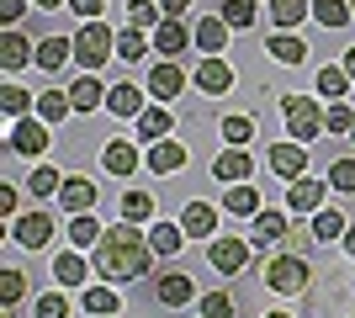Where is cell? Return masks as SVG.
Here are the masks:
<instances>
[{"instance_id":"cell-7","label":"cell","mask_w":355,"mask_h":318,"mask_svg":"<svg viewBox=\"0 0 355 318\" xmlns=\"http://www.w3.org/2000/svg\"><path fill=\"white\" fill-rule=\"evenodd\" d=\"M48 127H53V122H43V117H16V127H11V149H16V154H27V159H43L48 143H53V138H48Z\"/></svg>"},{"instance_id":"cell-22","label":"cell","mask_w":355,"mask_h":318,"mask_svg":"<svg viewBox=\"0 0 355 318\" xmlns=\"http://www.w3.org/2000/svg\"><path fill=\"white\" fill-rule=\"evenodd\" d=\"M180 244H186V228H180V223H154V228H148V249H154L159 260H175Z\"/></svg>"},{"instance_id":"cell-15","label":"cell","mask_w":355,"mask_h":318,"mask_svg":"<svg viewBox=\"0 0 355 318\" xmlns=\"http://www.w3.org/2000/svg\"><path fill=\"white\" fill-rule=\"evenodd\" d=\"M96 197H101V191H96V181H85V175H64V191H59V202H64V212H90L96 207Z\"/></svg>"},{"instance_id":"cell-31","label":"cell","mask_w":355,"mask_h":318,"mask_svg":"<svg viewBox=\"0 0 355 318\" xmlns=\"http://www.w3.org/2000/svg\"><path fill=\"white\" fill-rule=\"evenodd\" d=\"M74 59V37H43L37 43V69H59V64H69Z\"/></svg>"},{"instance_id":"cell-20","label":"cell","mask_w":355,"mask_h":318,"mask_svg":"<svg viewBox=\"0 0 355 318\" xmlns=\"http://www.w3.org/2000/svg\"><path fill=\"white\" fill-rule=\"evenodd\" d=\"M69 101H74V112H96V106H106V85H101V75H80L69 85Z\"/></svg>"},{"instance_id":"cell-4","label":"cell","mask_w":355,"mask_h":318,"mask_svg":"<svg viewBox=\"0 0 355 318\" xmlns=\"http://www.w3.org/2000/svg\"><path fill=\"white\" fill-rule=\"evenodd\" d=\"M308 281H313V265L302 255H276L266 265V287L270 292H282V297H297V292H308Z\"/></svg>"},{"instance_id":"cell-43","label":"cell","mask_w":355,"mask_h":318,"mask_svg":"<svg viewBox=\"0 0 355 318\" xmlns=\"http://www.w3.org/2000/svg\"><path fill=\"white\" fill-rule=\"evenodd\" d=\"M144 53H148V43L138 37V27H122V32H117V59H122V64H138Z\"/></svg>"},{"instance_id":"cell-50","label":"cell","mask_w":355,"mask_h":318,"mask_svg":"<svg viewBox=\"0 0 355 318\" xmlns=\"http://www.w3.org/2000/svg\"><path fill=\"white\" fill-rule=\"evenodd\" d=\"M21 16H27V6H21V0H0V21H6V27H16Z\"/></svg>"},{"instance_id":"cell-42","label":"cell","mask_w":355,"mask_h":318,"mask_svg":"<svg viewBox=\"0 0 355 318\" xmlns=\"http://www.w3.org/2000/svg\"><path fill=\"white\" fill-rule=\"evenodd\" d=\"M324 127H329V133H355V106L350 101H329V112H324Z\"/></svg>"},{"instance_id":"cell-2","label":"cell","mask_w":355,"mask_h":318,"mask_svg":"<svg viewBox=\"0 0 355 318\" xmlns=\"http://www.w3.org/2000/svg\"><path fill=\"white\" fill-rule=\"evenodd\" d=\"M106 59H117V32L106 27V21H85V27L74 32V64L96 75Z\"/></svg>"},{"instance_id":"cell-3","label":"cell","mask_w":355,"mask_h":318,"mask_svg":"<svg viewBox=\"0 0 355 318\" xmlns=\"http://www.w3.org/2000/svg\"><path fill=\"white\" fill-rule=\"evenodd\" d=\"M282 117H286V138H297V143H313L324 133V106L313 96H282Z\"/></svg>"},{"instance_id":"cell-39","label":"cell","mask_w":355,"mask_h":318,"mask_svg":"<svg viewBox=\"0 0 355 318\" xmlns=\"http://www.w3.org/2000/svg\"><path fill=\"white\" fill-rule=\"evenodd\" d=\"M218 133H223V143H234V149H250V138H254V117H239V112H234V117H223Z\"/></svg>"},{"instance_id":"cell-1","label":"cell","mask_w":355,"mask_h":318,"mask_svg":"<svg viewBox=\"0 0 355 318\" xmlns=\"http://www.w3.org/2000/svg\"><path fill=\"white\" fill-rule=\"evenodd\" d=\"M154 249H148V233L138 223H112L101 233V244H96V255H90V265H96V276L101 281H138V276H148V265H154Z\"/></svg>"},{"instance_id":"cell-13","label":"cell","mask_w":355,"mask_h":318,"mask_svg":"<svg viewBox=\"0 0 355 318\" xmlns=\"http://www.w3.org/2000/svg\"><path fill=\"white\" fill-rule=\"evenodd\" d=\"M286 228H292V218H286V212L260 207V212H254V255H266V244L286 239Z\"/></svg>"},{"instance_id":"cell-30","label":"cell","mask_w":355,"mask_h":318,"mask_svg":"<svg viewBox=\"0 0 355 318\" xmlns=\"http://www.w3.org/2000/svg\"><path fill=\"white\" fill-rule=\"evenodd\" d=\"M266 53H270L276 64H302V59H308V43H302L297 32H276V37L266 43Z\"/></svg>"},{"instance_id":"cell-33","label":"cell","mask_w":355,"mask_h":318,"mask_svg":"<svg viewBox=\"0 0 355 318\" xmlns=\"http://www.w3.org/2000/svg\"><path fill=\"white\" fill-rule=\"evenodd\" d=\"M27 59H37V48H32L21 32H6V37H0V64H6V69H21Z\"/></svg>"},{"instance_id":"cell-46","label":"cell","mask_w":355,"mask_h":318,"mask_svg":"<svg viewBox=\"0 0 355 318\" xmlns=\"http://www.w3.org/2000/svg\"><path fill=\"white\" fill-rule=\"evenodd\" d=\"M0 112H6V117H27V112H32V91L6 85V91H0Z\"/></svg>"},{"instance_id":"cell-6","label":"cell","mask_w":355,"mask_h":318,"mask_svg":"<svg viewBox=\"0 0 355 318\" xmlns=\"http://www.w3.org/2000/svg\"><path fill=\"white\" fill-rule=\"evenodd\" d=\"M191 80H196V91H202V96H212V101H218V96L234 91V64L218 59V53H207V59L191 69Z\"/></svg>"},{"instance_id":"cell-10","label":"cell","mask_w":355,"mask_h":318,"mask_svg":"<svg viewBox=\"0 0 355 318\" xmlns=\"http://www.w3.org/2000/svg\"><path fill=\"white\" fill-rule=\"evenodd\" d=\"M266 165L282 175V181H297V175H308V143H276V149L266 154Z\"/></svg>"},{"instance_id":"cell-49","label":"cell","mask_w":355,"mask_h":318,"mask_svg":"<svg viewBox=\"0 0 355 318\" xmlns=\"http://www.w3.org/2000/svg\"><path fill=\"white\" fill-rule=\"evenodd\" d=\"M69 11L80 16V21H101V11H106V0H69Z\"/></svg>"},{"instance_id":"cell-8","label":"cell","mask_w":355,"mask_h":318,"mask_svg":"<svg viewBox=\"0 0 355 318\" xmlns=\"http://www.w3.org/2000/svg\"><path fill=\"white\" fill-rule=\"evenodd\" d=\"M11 239L21 244V249H48V239H53V218H48V212L11 218Z\"/></svg>"},{"instance_id":"cell-25","label":"cell","mask_w":355,"mask_h":318,"mask_svg":"<svg viewBox=\"0 0 355 318\" xmlns=\"http://www.w3.org/2000/svg\"><path fill=\"white\" fill-rule=\"evenodd\" d=\"M223 212H234V218H254V212H260V191H254L250 181L228 186V191H223Z\"/></svg>"},{"instance_id":"cell-57","label":"cell","mask_w":355,"mask_h":318,"mask_svg":"<svg viewBox=\"0 0 355 318\" xmlns=\"http://www.w3.org/2000/svg\"><path fill=\"white\" fill-rule=\"evenodd\" d=\"M350 11H355V0H350Z\"/></svg>"},{"instance_id":"cell-36","label":"cell","mask_w":355,"mask_h":318,"mask_svg":"<svg viewBox=\"0 0 355 318\" xmlns=\"http://www.w3.org/2000/svg\"><path fill=\"white\" fill-rule=\"evenodd\" d=\"M159 21H164V6H159V0H128V27L144 32V27H159Z\"/></svg>"},{"instance_id":"cell-16","label":"cell","mask_w":355,"mask_h":318,"mask_svg":"<svg viewBox=\"0 0 355 318\" xmlns=\"http://www.w3.org/2000/svg\"><path fill=\"white\" fill-rule=\"evenodd\" d=\"M186 43H196V32L180 21V16H164L159 27H154V53H180Z\"/></svg>"},{"instance_id":"cell-47","label":"cell","mask_w":355,"mask_h":318,"mask_svg":"<svg viewBox=\"0 0 355 318\" xmlns=\"http://www.w3.org/2000/svg\"><path fill=\"white\" fill-rule=\"evenodd\" d=\"M196 313L202 318H234V297H228V292H207V297L196 303Z\"/></svg>"},{"instance_id":"cell-34","label":"cell","mask_w":355,"mask_h":318,"mask_svg":"<svg viewBox=\"0 0 355 318\" xmlns=\"http://www.w3.org/2000/svg\"><path fill=\"white\" fill-rule=\"evenodd\" d=\"M313 21H324L329 32H340L345 21H355L350 0H313Z\"/></svg>"},{"instance_id":"cell-35","label":"cell","mask_w":355,"mask_h":318,"mask_svg":"<svg viewBox=\"0 0 355 318\" xmlns=\"http://www.w3.org/2000/svg\"><path fill=\"white\" fill-rule=\"evenodd\" d=\"M85 313H90V318H112V313H117V292H112V281L85 287Z\"/></svg>"},{"instance_id":"cell-24","label":"cell","mask_w":355,"mask_h":318,"mask_svg":"<svg viewBox=\"0 0 355 318\" xmlns=\"http://www.w3.org/2000/svg\"><path fill=\"white\" fill-rule=\"evenodd\" d=\"M228 21H223V16H202V21H196V48H202V53H223V48H228Z\"/></svg>"},{"instance_id":"cell-28","label":"cell","mask_w":355,"mask_h":318,"mask_svg":"<svg viewBox=\"0 0 355 318\" xmlns=\"http://www.w3.org/2000/svg\"><path fill=\"white\" fill-rule=\"evenodd\" d=\"M101 233H106V228L96 223V212H74V218H69V244H74V249H96Z\"/></svg>"},{"instance_id":"cell-55","label":"cell","mask_w":355,"mask_h":318,"mask_svg":"<svg viewBox=\"0 0 355 318\" xmlns=\"http://www.w3.org/2000/svg\"><path fill=\"white\" fill-rule=\"evenodd\" d=\"M345 75L355 80V48H350V53H345Z\"/></svg>"},{"instance_id":"cell-45","label":"cell","mask_w":355,"mask_h":318,"mask_svg":"<svg viewBox=\"0 0 355 318\" xmlns=\"http://www.w3.org/2000/svg\"><path fill=\"white\" fill-rule=\"evenodd\" d=\"M21 292H27L21 271H16V265H6V271H0V308H16V303H21Z\"/></svg>"},{"instance_id":"cell-44","label":"cell","mask_w":355,"mask_h":318,"mask_svg":"<svg viewBox=\"0 0 355 318\" xmlns=\"http://www.w3.org/2000/svg\"><path fill=\"white\" fill-rule=\"evenodd\" d=\"M223 21H228V27H254V16H260V11H254V0H223Z\"/></svg>"},{"instance_id":"cell-51","label":"cell","mask_w":355,"mask_h":318,"mask_svg":"<svg viewBox=\"0 0 355 318\" xmlns=\"http://www.w3.org/2000/svg\"><path fill=\"white\" fill-rule=\"evenodd\" d=\"M0 218H16V186H0Z\"/></svg>"},{"instance_id":"cell-56","label":"cell","mask_w":355,"mask_h":318,"mask_svg":"<svg viewBox=\"0 0 355 318\" xmlns=\"http://www.w3.org/2000/svg\"><path fill=\"white\" fill-rule=\"evenodd\" d=\"M266 318H292V313H266Z\"/></svg>"},{"instance_id":"cell-19","label":"cell","mask_w":355,"mask_h":318,"mask_svg":"<svg viewBox=\"0 0 355 318\" xmlns=\"http://www.w3.org/2000/svg\"><path fill=\"white\" fill-rule=\"evenodd\" d=\"M154 292H159V303H164V308H186V303L196 297L191 276H180V271H164L159 281H154Z\"/></svg>"},{"instance_id":"cell-40","label":"cell","mask_w":355,"mask_h":318,"mask_svg":"<svg viewBox=\"0 0 355 318\" xmlns=\"http://www.w3.org/2000/svg\"><path fill=\"white\" fill-rule=\"evenodd\" d=\"M122 218L128 223H148L154 218V197L148 191H122Z\"/></svg>"},{"instance_id":"cell-21","label":"cell","mask_w":355,"mask_h":318,"mask_svg":"<svg viewBox=\"0 0 355 318\" xmlns=\"http://www.w3.org/2000/svg\"><path fill=\"white\" fill-rule=\"evenodd\" d=\"M106 112H112V117H138V112H144V91H138V85H128V80H122V85H112V91H106Z\"/></svg>"},{"instance_id":"cell-48","label":"cell","mask_w":355,"mask_h":318,"mask_svg":"<svg viewBox=\"0 0 355 318\" xmlns=\"http://www.w3.org/2000/svg\"><path fill=\"white\" fill-rule=\"evenodd\" d=\"M32 318H69V303H64L59 292H43V297L32 303Z\"/></svg>"},{"instance_id":"cell-17","label":"cell","mask_w":355,"mask_h":318,"mask_svg":"<svg viewBox=\"0 0 355 318\" xmlns=\"http://www.w3.org/2000/svg\"><path fill=\"white\" fill-rule=\"evenodd\" d=\"M180 165H186V143H175V138L148 143V170H154V175H175Z\"/></svg>"},{"instance_id":"cell-26","label":"cell","mask_w":355,"mask_h":318,"mask_svg":"<svg viewBox=\"0 0 355 318\" xmlns=\"http://www.w3.org/2000/svg\"><path fill=\"white\" fill-rule=\"evenodd\" d=\"M313 16V0H270V21L282 32H292V27H302Z\"/></svg>"},{"instance_id":"cell-11","label":"cell","mask_w":355,"mask_h":318,"mask_svg":"<svg viewBox=\"0 0 355 318\" xmlns=\"http://www.w3.org/2000/svg\"><path fill=\"white\" fill-rule=\"evenodd\" d=\"M180 91H186V69H180L175 59H164V64L148 69V96H154V101H175Z\"/></svg>"},{"instance_id":"cell-14","label":"cell","mask_w":355,"mask_h":318,"mask_svg":"<svg viewBox=\"0 0 355 318\" xmlns=\"http://www.w3.org/2000/svg\"><path fill=\"white\" fill-rule=\"evenodd\" d=\"M180 228H186V239H212L218 207H212V202H186V207H180Z\"/></svg>"},{"instance_id":"cell-12","label":"cell","mask_w":355,"mask_h":318,"mask_svg":"<svg viewBox=\"0 0 355 318\" xmlns=\"http://www.w3.org/2000/svg\"><path fill=\"white\" fill-rule=\"evenodd\" d=\"M324 191H329V181H308V175L286 181V212H318L324 207Z\"/></svg>"},{"instance_id":"cell-27","label":"cell","mask_w":355,"mask_h":318,"mask_svg":"<svg viewBox=\"0 0 355 318\" xmlns=\"http://www.w3.org/2000/svg\"><path fill=\"white\" fill-rule=\"evenodd\" d=\"M345 228H350V218H345V212H334V207H318V212H313V239H318V244L345 239Z\"/></svg>"},{"instance_id":"cell-53","label":"cell","mask_w":355,"mask_h":318,"mask_svg":"<svg viewBox=\"0 0 355 318\" xmlns=\"http://www.w3.org/2000/svg\"><path fill=\"white\" fill-rule=\"evenodd\" d=\"M37 11H59V6H69V0H32Z\"/></svg>"},{"instance_id":"cell-58","label":"cell","mask_w":355,"mask_h":318,"mask_svg":"<svg viewBox=\"0 0 355 318\" xmlns=\"http://www.w3.org/2000/svg\"><path fill=\"white\" fill-rule=\"evenodd\" d=\"M350 138H355V133H350Z\"/></svg>"},{"instance_id":"cell-52","label":"cell","mask_w":355,"mask_h":318,"mask_svg":"<svg viewBox=\"0 0 355 318\" xmlns=\"http://www.w3.org/2000/svg\"><path fill=\"white\" fill-rule=\"evenodd\" d=\"M159 6H164V16H180L186 6H191V0H159Z\"/></svg>"},{"instance_id":"cell-54","label":"cell","mask_w":355,"mask_h":318,"mask_svg":"<svg viewBox=\"0 0 355 318\" xmlns=\"http://www.w3.org/2000/svg\"><path fill=\"white\" fill-rule=\"evenodd\" d=\"M345 255H355V223L345 228Z\"/></svg>"},{"instance_id":"cell-18","label":"cell","mask_w":355,"mask_h":318,"mask_svg":"<svg viewBox=\"0 0 355 318\" xmlns=\"http://www.w3.org/2000/svg\"><path fill=\"white\" fill-rule=\"evenodd\" d=\"M101 165L112 170L117 181H128V175H133V170H138V149H133V143H128V138H112V143H106V149H101Z\"/></svg>"},{"instance_id":"cell-32","label":"cell","mask_w":355,"mask_h":318,"mask_svg":"<svg viewBox=\"0 0 355 318\" xmlns=\"http://www.w3.org/2000/svg\"><path fill=\"white\" fill-rule=\"evenodd\" d=\"M313 85H318V96H329V101H345L355 80L345 75V64H329V69H318V80H313Z\"/></svg>"},{"instance_id":"cell-37","label":"cell","mask_w":355,"mask_h":318,"mask_svg":"<svg viewBox=\"0 0 355 318\" xmlns=\"http://www.w3.org/2000/svg\"><path fill=\"white\" fill-rule=\"evenodd\" d=\"M69 112H74L69 91H43V96H37V117H43V122H64Z\"/></svg>"},{"instance_id":"cell-23","label":"cell","mask_w":355,"mask_h":318,"mask_svg":"<svg viewBox=\"0 0 355 318\" xmlns=\"http://www.w3.org/2000/svg\"><path fill=\"white\" fill-rule=\"evenodd\" d=\"M133 122H138V138L159 143V138L170 133V122H175V117H170V101H159V106H144V112H138Z\"/></svg>"},{"instance_id":"cell-29","label":"cell","mask_w":355,"mask_h":318,"mask_svg":"<svg viewBox=\"0 0 355 318\" xmlns=\"http://www.w3.org/2000/svg\"><path fill=\"white\" fill-rule=\"evenodd\" d=\"M85 271H96V265H85V255H80V249H64V255L53 260L59 287H85Z\"/></svg>"},{"instance_id":"cell-38","label":"cell","mask_w":355,"mask_h":318,"mask_svg":"<svg viewBox=\"0 0 355 318\" xmlns=\"http://www.w3.org/2000/svg\"><path fill=\"white\" fill-rule=\"evenodd\" d=\"M27 191H32V197H59V191H64V175L53 165H37L27 175Z\"/></svg>"},{"instance_id":"cell-5","label":"cell","mask_w":355,"mask_h":318,"mask_svg":"<svg viewBox=\"0 0 355 318\" xmlns=\"http://www.w3.org/2000/svg\"><path fill=\"white\" fill-rule=\"evenodd\" d=\"M254 260V249H250V239H207V265L212 271H223V276H239L244 265Z\"/></svg>"},{"instance_id":"cell-41","label":"cell","mask_w":355,"mask_h":318,"mask_svg":"<svg viewBox=\"0 0 355 318\" xmlns=\"http://www.w3.org/2000/svg\"><path fill=\"white\" fill-rule=\"evenodd\" d=\"M324 181H329V191H340V197H355V159H334Z\"/></svg>"},{"instance_id":"cell-9","label":"cell","mask_w":355,"mask_h":318,"mask_svg":"<svg viewBox=\"0 0 355 318\" xmlns=\"http://www.w3.org/2000/svg\"><path fill=\"white\" fill-rule=\"evenodd\" d=\"M212 181H228V186H239V181H254V159H250V149H228L212 159Z\"/></svg>"}]
</instances>
